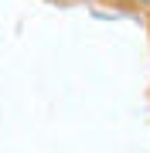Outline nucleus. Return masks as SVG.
Masks as SVG:
<instances>
[{"label": "nucleus", "instance_id": "f257e3e1", "mask_svg": "<svg viewBox=\"0 0 150 153\" xmlns=\"http://www.w3.org/2000/svg\"><path fill=\"white\" fill-rule=\"evenodd\" d=\"M126 4H133V7H143V10H150V0H126Z\"/></svg>", "mask_w": 150, "mask_h": 153}]
</instances>
